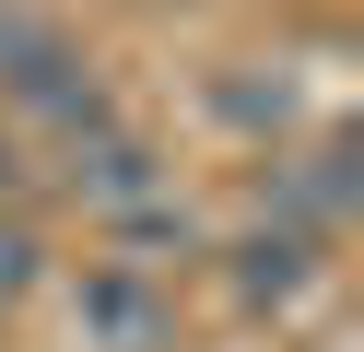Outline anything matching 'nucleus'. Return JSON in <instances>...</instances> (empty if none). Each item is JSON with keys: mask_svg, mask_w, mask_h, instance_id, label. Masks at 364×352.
I'll list each match as a JSON object with an SVG mask.
<instances>
[{"mask_svg": "<svg viewBox=\"0 0 364 352\" xmlns=\"http://www.w3.org/2000/svg\"><path fill=\"white\" fill-rule=\"evenodd\" d=\"M235 282H247V294H270V305H282V294H306V235H259Z\"/></svg>", "mask_w": 364, "mask_h": 352, "instance_id": "nucleus-2", "label": "nucleus"}, {"mask_svg": "<svg viewBox=\"0 0 364 352\" xmlns=\"http://www.w3.org/2000/svg\"><path fill=\"white\" fill-rule=\"evenodd\" d=\"M24 258H36L24 235H0V294H12V282H24Z\"/></svg>", "mask_w": 364, "mask_h": 352, "instance_id": "nucleus-4", "label": "nucleus"}, {"mask_svg": "<svg viewBox=\"0 0 364 352\" xmlns=\"http://www.w3.org/2000/svg\"><path fill=\"white\" fill-rule=\"evenodd\" d=\"M71 176H82V200H153V153L141 141H95Z\"/></svg>", "mask_w": 364, "mask_h": 352, "instance_id": "nucleus-1", "label": "nucleus"}, {"mask_svg": "<svg viewBox=\"0 0 364 352\" xmlns=\"http://www.w3.org/2000/svg\"><path fill=\"white\" fill-rule=\"evenodd\" d=\"M95 317L118 329V341H141V294H118V282H95Z\"/></svg>", "mask_w": 364, "mask_h": 352, "instance_id": "nucleus-3", "label": "nucleus"}]
</instances>
